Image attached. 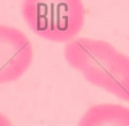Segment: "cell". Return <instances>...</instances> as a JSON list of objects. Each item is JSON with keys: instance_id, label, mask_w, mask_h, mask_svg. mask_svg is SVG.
Here are the masks:
<instances>
[{"instance_id": "cell-1", "label": "cell", "mask_w": 129, "mask_h": 126, "mask_svg": "<svg viewBox=\"0 0 129 126\" xmlns=\"http://www.w3.org/2000/svg\"><path fill=\"white\" fill-rule=\"evenodd\" d=\"M67 63L91 84L129 101V57L102 40L78 38L64 47Z\"/></svg>"}, {"instance_id": "cell-2", "label": "cell", "mask_w": 129, "mask_h": 126, "mask_svg": "<svg viewBox=\"0 0 129 126\" xmlns=\"http://www.w3.org/2000/svg\"><path fill=\"white\" fill-rule=\"evenodd\" d=\"M22 14L36 35L53 42L74 40L85 20L82 0H24Z\"/></svg>"}, {"instance_id": "cell-3", "label": "cell", "mask_w": 129, "mask_h": 126, "mask_svg": "<svg viewBox=\"0 0 129 126\" xmlns=\"http://www.w3.org/2000/svg\"><path fill=\"white\" fill-rule=\"evenodd\" d=\"M33 60V48L18 29L0 25V84L14 82L25 74Z\"/></svg>"}, {"instance_id": "cell-4", "label": "cell", "mask_w": 129, "mask_h": 126, "mask_svg": "<svg viewBox=\"0 0 129 126\" xmlns=\"http://www.w3.org/2000/svg\"><path fill=\"white\" fill-rule=\"evenodd\" d=\"M78 126H129V108L113 104L95 105L85 111Z\"/></svg>"}, {"instance_id": "cell-5", "label": "cell", "mask_w": 129, "mask_h": 126, "mask_svg": "<svg viewBox=\"0 0 129 126\" xmlns=\"http://www.w3.org/2000/svg\"><path fill=\"white\" fill-rule=\"evenodd\" d=\"M0 126H13L10 123V120H9L5 115H2L1 113H0Z\"/></svg>"}]
</instances>
